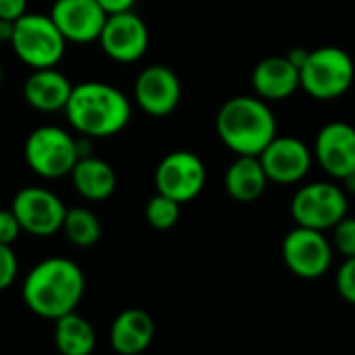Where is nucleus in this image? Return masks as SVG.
I'll use <instances>...</instances> for the list:
<instances>
[{
	"label": "nucleus",
	"instance_id": "10",
	"mask_svg": "<svg viewBox=\"0 0 355 355\" xmlns=\"http://www.w3.org/2000/svg\"><path fill=\"white\" fill-rule=\"evenodd\" d=\"M10 210L15 212L23 233L50 237L62 231L67 208L62 200L44 187H23L15 193Z\"/></svg>",
	"mask_w": 355,
	"mask_h": 355
},
{
	"label": "nucleus",
	"instance_id": "25",
	"mask_svg": "<svg viewBox=\"0 0 355 355\" xmlns=\"http://www.w3.org/2000/svg\"><path fill=\"white\" fill-rule=\"evenodd\" d=\"M337 291H339V295L347 304L355 306V256L345 258V262L339 266V272H337Z\"/></svg>",
	"mask_w": 355,
	"mask_h": 355
},
{
	"label": "nucleus",
	"instance_id": "15",
	"mask_svg": "<svg viewBox=\"0 0 355 355\" xmlns=\"http://www.w3.org/2000/svg\"><path fill=\"white\" fill-rule=\"evenodd\" d=\"M50 17L67 42L92 44L98 42L108 12L98 0H56Z\"/></svg>",
	"mask_w": 355,
	"mask_h": 355
},
{
	"label": "nucleus",
	"instance_id": "22",
	"mask_svg": "<svg viewBox=\"0 0 355 355\" xmlns=\"http://www.w3.org/2000/svg\"><path fill=\"white\" fill-rule=\"evenodd\" d=\"M62 231L77 248H92L102 237V223L89 208H67Z\"/></svg>",
	"mask_w": 355,
	"mask_h": 355
},
{
	"label": "nucleus",
	"instance_id": "19",
	"mask_svg": "<svg viewBox=\"0 0 355 355\" xmlns=\"http://www.w3.org/2000/svg\"><path fill=\"white\" fill-rule=\"evenodd\" d=\"M71 181L75 191L85 198L87 202H102L108 200L116 189V173L114 168L92 154L79 156L71 171Z\"/></svg>",
	"mask_w": 355,
	"mask_h": 355
},
{
	"label": "nucleus",
	"instance_id": "16",
	"mask_svg": "<svg viewBox=\"0 0 355 355\" xmlns=\"http://www.w3.org/2000/svg\"><path fill=\"white\" fill-rule=\"evenodd\" d=\"M252 87L262 100H285L302 87L300 67H295L287 54L266 56L252 71Z\"/></svg>",
	"mask_w": 355,
	"mask_h": 355
},
{
	"label": "nucleus",
	"instance_id": "9",
	"mask_svg": "<svg viewBox=\"0 0 355 355\" xmlns=\"http://www.w3.org/2000/svg\"><path fill=\"white\" fill-rule=\"evenodd\" d=\"M206 164L202 158L187 150L166 154L154 173L156 189L179 204L196 200L206 187Z\"/></svg>",
	"mask_w": 355,
	"mask_h": 355
},
{
	"label": "nucleus",
	"instance_id": "5",
	"mask_svg": "<svg viewBox=\"0 0 355 355\" xmlns=\"http://www.w3.org/2000/svg\"><path fill=\"white\" fill-rule=\"evenodd\" d=\"M302 87L316 100H335L352 89L355 64L349 52L339 46H322L310 50L300 69Z\"/></svg>",
	"mask_w": 355,
	"mask_h": 355
},
{
	"label": "nucleus",
	"instance_id": "7",
	"mask_svg": "<svg viewBox=\"0 0 355 355\" xmlns=\"http://www.w3.org/2000/svg\"><path fill=\"white\" fill-rule=\"evenodd\" d=\"M347 206L345 189L331 181H314L295 191L289 208L295 225L329 231L347 216Z\"/></svg>",
	"mask_w": 355,
	"mask_h": 355
},
{
	"label": "nucleus",
	"instance_id": "6",
	"mask_svg": "<svg viewBox=\"0 0 355 355\" xmlns=\"http://www.w3.org/2000/svg\"><path fill=\"white\" fill-rule=\"evenodd\" d=\"M27 166L44 179H62L71 175L81 156V146L60 127L46 125L33 129L23 148Z\"/></svg>",
	"mask_w": 355,
	"mask_h": 355
},
{
	"label": "nucleus",
	"instance_id": "17",
	"mask_svg": "<svg viewBox=\"0 0 355 355\" xmlns=\"http://www.w3.org/2000/svg\"><path fill=\"white\" fill-rule=\"evenodd\" d=\"M73 92V83L54 67L33 69V73L23 83L25 102L40 112H58L64 110Z\"/></svg>",
	"mask_w": 355,
	"mask_h": 355
},
{
	"label": "nucleus",
	"instance_id": "11",
	"mask_svg": "<svg viewBox=\"0 0 355 355\" xmlns=\"http://www.w3.org/2000/svg\"><path fill=\"white\" fill-rule=\"evenodd\" d=\"M98 42L110 60L129 64L139 60L148 52L150 31L144 19L133 10L114 12L106 17Z\"/></svg>",
	"mask_w": 355,
	"mask_h": 355
},
{
	"label": "nucleus",
	"instance_id": "33",
	"mask_svg": "<svg viewBox=\"0 0 355 355\" xmlns=\"http://www.w3.org/2000/svg\"><path fill=\"white\" fill-rule=\"evenodd\" d=\"M0 83H2V62H0Z\"/></svg>",
	"mask_w": 355,
	"mask_h": 355
},
{
	"label": "nucleus",
	"instance_id": "3",
	"mask_svg": "<svg viewBox=\"0 0 355 355\" xmlns=\"http://www.w3.org/2000/svg\"><path fill=\"white\" fill-rule=\"evenodd\" d=\"M216 133L237 156H260L277 137V116L260 96H235L216 112Z\"/></svg>",
	"mask_w": 355,
	"mask_h": 355
},
{
	"label": "nucleus",
	"instance_id": "4",
	"mask_svg": "<svg viewBox=\"0 0 355 355\" xmlns=\"http://www.w3.org/2000/svg\"><path fill=\"white\" fill-rule=\"evenodd\" d=\"M15 56L29 69H50L60 62L67 50V40L50 15L25 12L15 21L10 37Z\"/></svg>",
	"mask_w": 355,
	"mask_h": 355
},
{
	"label": "nucleus",
	"instance_id": "14",
	"mask_svg": "<svg viewBox=\"0 0 355 355\" xmlns=\"http://www.w3.org/2000/svg\"><path fill=\"white\" fill-rule=\"evenodd\" d=\"M137 106L150 116H168L181 102V81L171 67H146L133 85Z\"/></svg>",
	"mask_w": 355,
	"mask_h": 355
},
{
	"label": "nucleus",
	"instance_id": "13",
	"mask_svg": "<svg viewBox=\"0 0 355 355\" xmlns=\"http://www.w3.org/2000/svg\"><path fill=\"white\" fill-rule=\"evenodd\" d=\"M312 152L329 177L343 181L355 173V127L345 121L327 123L318 131Z\"/></svg>",
	"mask_w": 355,
	"mask_h": 355
},
{
	"label": "nucleus",
	"instance_id": "21",
	"mask_svg": "<svg viewBox=\"0 0 355 355\" xmlns=\"http://www.w3.org/2000/svg\"><path fill=\"white\" fill-rule=\"evenodd\" d=\"M54 343L64 355H89L96 349V331L87 318L69 312L54 320Z\"/></svg>",
	"mask_w": 355,
	"mask_h": 355
},
{
	"label": "nucleus",
	"instance_id": "2",
	"mask_svg": "<svg viewBox=\"0 0 355 355\" xmlns=\"http://www.w3.org/2000/svg\"><path fill=\"white\" fill-rule=\"evenodd\" d=\"M64 114L75 131L85 137H110L121 133L131 121V102L114 85L83 81L73 85Z\"/></svg>",
	"mask_w": 355,
	"mask_h": 355
},
{
	"label": "nucleus",
	"instance_id": "12",
	"mask_svg": "<svg viewBox=\"0 0 355 355\" xmlns=\"http://www.w3.org/2000/svg\"><path fill=\"white\" fill-rule=\"evenodd\" d=\"M260 162L268 181L279 185H293L306 179L312 168L314 152L293 135H277L262 152Z\"/></svg>",
	"mask_w": 355,
	"mask_h": 355
},
{
	"label": "nucleus",
	"instance_id": "1",
	"mask_svg": "<svg viewBox=\"0 0 355 355\" xmlns=\"http://www.w3.org/2000/svg\"><path fill=\"white\" fill-rule=\"evenodd\" d=\"M85 293L83 270L67 258H46L37 262L23 281L21 297L29 312L56 320L75 312Z\"/></svg>",
	"mask_w": 355,
	"mask_h": 355
},
{
	"label": "nucleus",
	"instance_id": "28",
	"mask_svg": "<svg viewBox=\"0 0 355 355\" xmlns=\"http://www.w3.org/2000/svg\"><path fill=\"white\" fill-rule=\"evenodd\" d=\"M27 0H0V19L17 21L21 15H25Z\"/></svg>",
	"mask_w": 355,
	"mask_h": 355
},
{
	"label": "nucleus",
	"instance_id": "30",
	"mask_svg": "<svg viewBox=\"0 0 355 355\" xmlns=\"http://www.w3.org/2000/svg\"><path fill=\"white\" fill-rule=\"evenodd\" d=\"M308 54H310V50H306V48H291V50L287 52V58H289L295 67L302 69V64L306 62Z\"/></svg>",
	"mask_w": 355,
	"mask_h": 355
},
{
	"label": "nucleus",
	"instance_id": "24",
	"mask_svg": "<svg viewBox=\"0 0 355 355\" xmlns=\"http://www.w3.org/2000/svg\"><path fill=\"white\" fill-rule=\"evenodd\" d=\"M333 248L339 252L343 258L355 256V218L354 216H343L335 227H333Z\"/></svg>",
	"mask_w": 355,
	"mask_h": 355
},
{
	"label": "nucleus",
	"instance_id": "26",
	"mask_svg": "<svg viewBox=\"0 0 355 355\" xmlns=\"http://www.w3.org/2000/svg\"><path fill=\"white\" fill-rule=\"evenodd\" d=\"M19 272V262L12 252V245L0 243V291L8 289Z\"/></svg>",
	"mask_w": 355,
	"mask_h": 355
},
{
	"label": "nucleus",
	"instance_id": "31",
	"mask_svg": "<svg viewBox=\"0 0 355 355\" xmlns=\"http://www.w3.org/2000/svg\"><path fill=\"white\" fill-rule=\"evenodd\" d=\"M12 31H15V21L0 19V42H10Z\"/></svg>",
	"mask_w": 355,
	"mask_h": 355
},
{
	"label": "nucleus",
	"instance_id": "20",
	"mask_svg": "<svg viewBox=\"0 0 355 355\" xmlns=\"http://www.w3.org/2000/svg\"><path fill=\"white\" fill-rule=\"evenodd\" d=\"M268 177L258 156H237L225 173L227 193L243 204L256 202L268 185Z\"/></svg>",
	"mask_w": 355,
	"mask_h": 355
},
{
	"label": "nucleus",
	"instance_id": "18",
	"mask_svg": "<svg viewBox=\"0 0 355 355\" xmlns=\"http://www.w3.org/2000/svg\"><path fill=\"white\" fill-rule=\"evenodd\" d=\"M156 335L154 320L139 308L123 310L110 327V345L121 355H139L146 352Z\"/></svg>",
	"mask_w": 355,
	"mask_h": 355
},
{
	"label": "nucleus",
	"instance_id": "8",
	"mask_svg": "<svg viewBox=\"0 0 355 355\" xmlns=\"http://www.w3.org/2000/svg\"><path fill=\"white\" fill-rule=\"evenodd\" d=\"M281 256L289 272L304 281H314L331 270L335 248L324 237V231L295 225L283 239Z\"/></svg>",
	"mask_w": 355,
	"mask_h": 355
},
{
	"label": "nucleus",
	"instance_id": "27",
	"mask_svg": "<svg viewBox=\"0 0 355 355\" xmlns=\"http://www.w3.org/2000/svg\"><path fill=\"white\" fill-rule=\"evenodd\" d=\"M21 233H23V229H21L15 212L12 210H0V243L12 245Z\"/></svg>",
	"mask_w": 355,
	"mask_h": 355
},
{
	"label": "nucleus",
	"instance_id": "32",
	"mask_svg": "<svg viewBox=\"0 0 355 355\" xmlns=\"http://www.w3.org/2000/svg\"><path fill=\"white\" fill-rule=\"evenodd\" d=\"M343 185H345V191H349V193H355V173L347 175V177L343 179Z\"/></svg>",
	"mask_w": 355,
	"mask_h": 355
},
{
	"label": "nucleus",
	"instance_id": "29",
	"mask_svg": "<svg viewBox=\"0 0 355 355\" xmlns=\"http://www.w3.org/2000/svg\"><path fill=\"white\" fill-rule=\"evenodd\" d=\"M100 6L108 12V15H114V12H125V10H133L135 2L137 0H98Z\"/></svg>",
	"mask_w": 355,
	"mask_h": 355
},
{
	"label": "nucleus",
	"instance_id": "23",
	"mask_svg": "<svg viewBox=\"0 0 355 355\" xmlns=\"http://www.w3.org/2000/svg\"><path fill=\"white\" fill-rule=\"evenodd\" d=\"M179 216H181V204L160 191L154 198H150V202L146 204V220L156 231L173 229L179 223Z\"/></svg>",
	"mask_w": 355,
	"mask_h": 355
}]
</instances>
